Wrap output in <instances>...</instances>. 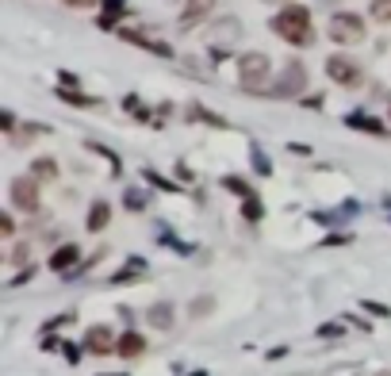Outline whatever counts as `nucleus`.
Masks as SVG:
<instances>
[{
	"label": "nucleus",
	"instance_id": "nucleus-6",
	"mask_svg": "<svg viewBox=\"0 0 391 376\" xmlns=\"http://www.w3.org/2000/svg\"><path fill=\"white\" fill-rule=\"evenodd\" d=\"M303 88H307V69H303L299 62H288V65H284V73L276 77V85L268 88V93H273V96H299Z\"/></svg>",
	"mask_w": 391,
	"mask_h": 376
},
{
	"label": "nucleus",
	"instance_id": "nucleus-19",
	"mask_svg": "<svg viewBox=\"0 0 391 376\" xmlns=\"http://www.w3.org/2000/svg\"><path fill=\"white\" fill-rule=\"evenodd\" d=\"M43 130H46V127H39V123H31V127H20V130H15V135H12V146H23V142H31V138H39V135H43Z\"/></svg>",
	"mask_w": 391,
	"mask_h": 376
},
{
	"label": "nucleus",
	"instance_id": "nucleus-9",
	"mask_svg": "<svg viewBox=\"0 0 391 376\" xmlns=\"http://www.w3.org/2000/svg\"><path fill=\"white\" fill-rule=\"evenodd\" d=\"M146 318H150V326H158V330H173V323H177V307L169 304V300H161V304H153L150 311H146Z\"/></svg>",
	"mask_w": 391,
	"mask_h": 376
},
{
	"label": "nucleus",
	"instance_id": "nucleus-3",
	"mask_svg": "<svg viewBox=\"0 0 391 376\" xmlns=\"http://www.w3.org/2000/svg\"><path fill=\"white\" fill-rule=\"evenodd\" d=\"M364 31L369 27H364V20L357 12H334L330 23H326V35H330L338 46H357L364 39Z\"/></svg>",
	"mask_w": 391,
	"mask_h": 376
},
{
	"label": "nucleus",
	"instance_id": "nucleus-23",
	"mask_svg": "<svg viewBox=\"0 0 391 376\" xmlns=\"http://www.w3.org/2000/svg\"><path fill=\"white\" fill-rule=\"evenodd\" d=\"M211 304H215L211 296H200V300L192 304V315H196V318H200V315H207V311H211Z\"/></svg>",
	"mask_w": 391,
	"mask_h": 376
},
{
	"label": "nucleus",
	"instance_id": "nucleus-1",
	"mask_svg": "<svg viewBox=\"0 0 391 376\" xmlns=\"http://www.w3.org/2000/svg\"><path fill=\"white\" fill-rule=\"evenodd\" d=\"M268 27H273V35H280L284 43H291V46H311L315 43L311 8H303V4H288L284 12H276L273 20H268Z\"/></svg>",
	"mask_w": 391,
	"mask_h": 376
},
{
	"label": "nucleus",
	"instance_id": "nucleus-29",
	"mask_svg": "<svg viewBox=\"0 0 391 376\" xmlns=\"http://www.w3.org/2000/svg\"><path fill=\"white\" fill-rule=\"evenodd\" d=\"M268 4H284V8H288V4H296V0H268Z\"/></svg>",
	"mask_w": 391,
	"mask_h": 376
},
{
	"label": "nucleus",
	"instance_id": "nucleus-10",
	"mask_svg": "<svg viewBox=\"0 0 391 376\" xmlns=\"http://www.w3.org/2000/svg\"><path fill=\"white\" fill-rule=\"evenodd\" d=\"M77 261H81V250L73 246V242H69V246H58L50 253V269H54V273H69Z\"/></svg>",
	"mask_w": 391,
	"mask_h": 376
},
{
	"label": "nucleus",
	"instance_id": "nucleus-14",
	"mask_svg": "<svg viewBox=\"0 0 391 376\" xmlns=\"http://www.w3.org/2000/svg\"><path fill=\"white\" fill-rule=\"evenodd\" d=\"M123 12H127V0H104V15H100L96 23H100L104 31H111V27H116V20H119Z\"/></svg>",
	"mask_w": 391,
	"mask_h": 376
},
{
	"label": "nucleus",
	"instance_id": "nucleus-7",
	"mask_svg": "<svg viewBox=\"0 0 391 376\" xmlns=\"http://www.w3.org/2000/svg\"><path fill=\"white\" fill-rule=\"evenodd\" d=\"M215 12V0H184V12H181V31H192V27H200L207 15Z\"/></svg>",
	"mask_w": 391,
	"mask_h": 376
},
{
	"label": "nucleus",
	"instance_id": "nucleus-26",
	"mask_svg": "<svg viewBox=\"0 0 391 376\" xmlns=\"http://www.w3.org/2000/svg\"><path fill=\"white\" fill-rule=\"evenodd\" d=\"M0 127H4L8 135H15V116H12V112H4V116H0Z\"/></svg>",
	"mask_w": 391,
	"mask_h": 376
},
{
	"label": "nucleus",
	"instance_id": "nucleus-16",
	"mask_svg": "<svg viewBox=\"0 0 391 376\" xmlns=\"http://www.w3.org/2000/svg\"><path fill=\"white\" fill-rule=\"evenodd\" d=\"M58 96H62L65 104H73V108H96V104H100L96 96H81V93H73V88H62V85H58Z\"/></svg>",
	"mask_w": 391,
	"mask_h": 376
},
{
	"label": "nucleus",
	"instance_id": "nucleus-18",
	"mask_svg": "<svg viewBox=\"0 0 391 376\" xmlns=\"http://www.w3.org/2000/svg\"><path fill=\"white\" fill-rule=\"evenodd\" d=\"M369 15H372V23H391V0H372Z\"/></svg>",
	"mask_w": 391,
	"mask_h": 376
},
{
	"label": "nucleus",
	"instance_id": "nucleus-2",
	"mask_svg": "<svg viewBox=\"0 0 391 376\" xmlns=\"http://www.w3.org/2000/svg\"><path fill=\"white\" fill-rule=\"evenodd\" d=\"M268 73H273V62L265 58L261 51H249V54H242L238 58V81H242V88L246 93H268Z\"/></svg>",
	"mask_w": 391,
	"mask_h": 376
},
{
	"label": "nucleus",
	"instance_id": "nucleus-21",
	"mask_svg": "<svg viewBox=\"0 0 391 376\" xmlns=\"http://www.w3.org/2000/svg\"><path fill=\"white\" fill-rule=\"evenodd\" d=\"M226 188H231V192H238L242 196V200H249V196H254V188H249V184H242L238 181V177H226V181H223Z\"/></svg>",
	"mask_w": 391,
	"mask_h": 376
},
{
	"label": "nucleus",
	"instance_id": "nucleus-11",
	"mask_svg": "<svg viewBox=\"0 0 391 376\" xmlns=\"http://www.w3.org/2000/svg\"><path fill=\"white\" fill-rule=\"evenodd\" d=\"M119 35H123V39H127V43L142 46V51H153V54H161V58H173V51H169V46H165V43H158V39L142 35V31H119Z\"/></svg>",
	"mask_w": 391,
	"mask_h": 376
},
{
	"label": "nucleus",
	"instance_id": "nucleus-15",
	"mask_svg": "<svg viewBox=\"0 0 391 376\" xmlns=\"http://www.w3.org/2000/svg\"><path fill=\"white\" fill-rule=\"evenodd\" d=\"M142 349H146V338H142V334H135V330H127L123 338H119L116 354H123V357H138Z\"/></svg>",
	"mask_w": 391,
	"mask_h": 376
},
{
	"label": "nucleus",
	"instance_id": "nucleus-30",
	"mask_svg": "<svg viewBox=\"0 0 391 376\" xmlns=\"http://www.w3.org/2000/svg\"><path fill=\"white\" fill-rule=\"evenodd\" d=\"M376 376H391V372H376Z\"/></svg>",
	"mask_w": 391,
	"mask_h": 376
},
{
	"label": "nucleus",
	"instance_id": "nucleus-13",
	"mask_svg": "<svg viewBox=\"0 0 391 376\" xmlns=\"http://www.w3.org/2000/svg\"><path fill=\"white\" fill-rule=\"evenodd\" d=\"M31 177H35V181H58V161L54 158H35L31 161Z\"/></svg>",
	"mask_w": 391,
	"mask_h": 376
},
{
	"label": "nucleus",
	"instance_id": "nucleus-22",
	"mask_svg": "<svg viewBox=\"0 0 391 376\" xmlns=\"http://www.w3.org/2000/svg\"><path fill=\"white\" fill-rule=\"evenodd\" d=\"M27 257H31V246H27V242H20V246L12 250V261H15V265H27Z\"/></svg>",
	"mask_w": 391,
	"mask_h": 376
},
{
	"label": "nucleus",
	"instance_id": "nucleus-4",
	"mask_svg": "<svg viewBox=\"0 0 391 376\" xmlns=\"http://www.w3.org/2000/svg\"><path fill=\"white\" fill-rule=\"evenodd\" d=\"M326 77L341 88H361L364 85V69L353 58H345V54H330V58H326Z\"/></svg>",
	"mask_w": 391,
	"mask_h": 376
},
{
	"label": "nucleus",
	"instance_id": "nucleus-12",
	"mask_svg": "<svg viewBox=\"0 0 391 376\" xmlns=\"http://www.w3.org/2000/svg\"><path fill=\"white\" fill-rule=\"evenodd\" d=\"M108 223H111V208H108V203H104V200H96L92 208H88V219H85V227H88V231H104V227H108Z\"/></svg>",
	"mask_w": 391,
	"mask_h": 376
},
{
	"label": "nucleus",
	"instance_id": "nucleus-27",
	"mask_svg": "<svg viewBox=\"0 0 391 376\" xmlns=\"http://www.w3.org/2000/svg\"><path fill=\"white\" fill-rule=\"evenodd\" d=\"M127 203H130V208H135V211H142V192H127Z\"/></svg>",
	"mask_w": 391,
	"mask_h": 376
},
{
	"label": "nucleus",
	"instance_id": "nucleus-8",
	"mask_svg": "<svg viewBox=\"0 0 391 376\" xmlns=\"http://www.w3.org/2000/svg\"><path fill=\"white\" fill-rule=\"evenodd\" d=\"M116 346H119V342H116V334H111L108 326H92V330L85 334V349H88V354H92V357L116 354Z\"/></svg>",
	"mask_w": 391,
	"mask_h": 376
},
{
	"label": "nucleus",
	"instance_id": "nucleus-20",
	"mask_svg": "<svg viewBox=\"0 0 391 376\" xmlns=\"http://www.w3.org/2000/svg\"><path fill=\"white\" fill-rule=\"evenodd\" d=\"M215 31H219L223 39H234V35H238V20H231V15H226V20L215 23Z\"/></svg>",
	"mask_w": 391,
	"mask_h": 376
},
{
	"label": "nucleus",
	"instance_id": "nucleus-17",
	"mask_svg": "<svg viewBox=\"0 0 391 376\" xmlns=\"http://www.w3.org/2000/svg\"><path fill=\"white\" fill-rule=\"evenodd\" d=\"M349 127H361V130H372V135H380V119H372V116H364V112H353V116H349Z\"/></svg>",
	"mask_w": 391,
	"mask_h": 376
},
{
	"label": "nucleus",
	"instance_id": "nucleus-28",
	"mask_svg": "<svg viewBox=\"0 0 391 376\" xmlns=\"http://www.w3.org/2000/svg\"><path fill=\"white\" fill-rule=\"evenodd\" d=\"M65 4H69V8H92L96 0H65Z\"/></svg>",
	"mask_w": 391,
	"mask_h": 376
},
{
	"label": "nucleus",
	"instance_id": "nucleus-25",
	"mask_svg": "<svg viewBox=\"0 0 391 376\" xmlns=\"http://www.w3.org/2000/svg\"><path fill=\"white\" fill-rule=\"evenodd\" d=\"M242 211H246V215H249V219H261V203L254 200V196H249V200H246V203H242Z\"/></svg>",
	"mask_w": 391,
	"mask_h": 376
},
{
	"label": "nucleus",
	"instance_id": "nucleus-5",
	"mask_svg": "<svg viewBox=\"0 0 391 376\" xmlns=\"http://www.w3.org/2000/svg\"><path fill=\"white\" fill-rule=\"evenodd\" d=\"M8 196H12V208H20V211H39V181L35 177H15L12 184H8Z\"/></svg>",
	"mask_w": 391,
	"mask_h": 376
},
{
	"label": "nucleus",
	"instance_id": "nucleus-24",
	"mask_svg": "<svg viewBox=\"0 0 391 376\" xmlns=\"http://www.w3.org/2000/svg\"><path fill=\"white\" fill-rule=\"evenodd\" d=\"M0 234H4V239H12V234H15V219L8 215V211L0 215Z\"/></svg>",
	"mask_w": 391,
	"mask_h": 376
}]
</instances>
